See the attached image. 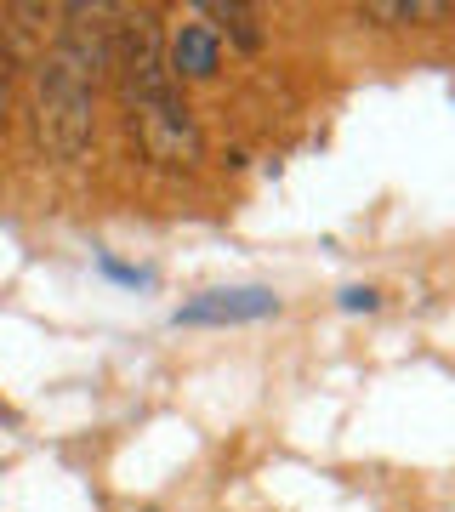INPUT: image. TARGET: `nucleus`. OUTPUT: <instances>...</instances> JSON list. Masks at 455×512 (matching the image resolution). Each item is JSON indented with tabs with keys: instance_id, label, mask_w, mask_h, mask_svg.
Returning a JSON list of instances; mask_svg holds the SVG:
<instances>
[{
	"instance_id": "obj_1",
	"label": "nucleus",
	"mask_w": 455,
	"mask_h": 512,
	"mask_svg": "<svg viewBox=\"0 0 455 512\" xmlns=\"http://www.w3.org/2000/svg\"><path fill=\"white\" fill-rule=\"evenodd\" d=\"M57 35L35 63V137L52 160H80L97 131V86L109 69L114 6H63Z\"/></svg>"
},
{
	"instance_id": "obj_2",
	"label": "nucleus",
	"mask_w": 455,
	"mask_h": 512,
	"mask_svg": "<svg viewBox=\"0 0 455 512\" xmlns=\"http://www.w3.org/2000/svg\"><path fill=\"white\" fill-rule=\"evenodd\" d=\"M126 120H131V137H137L148 165L194 171V165L205 160V137H200V126H194V109L182 103V92L137 103V109H126Z\"/></svg>"
},
{
	"instance_id": "obj_3",
	"label": "nucleus",
	"mask_w": 455,
	"mask_h": 512,
	"mask_svg": "<svg viewBox=\"0 0 455 512\" xmlns=\"http://www.w3.org/2000/svg\"><path fill=\"white\" fill-rule=\"evenodd\" d=\"M279 313V296L262 291V285H228V291H205L194 302H182L171 319L177 325H256V319H273Z\"/></svg>"
},
{
	"instance_id": "obj_4",
	"label": "nucleus",
	"mask_w": 455,
	"mask_h": 512,
	"mask_svg": "<svg viewBox=\"0 0 455 512\" xmlns=\"http://www.w3.org/2000/svg\"><path fill=\"white\" fill-rule=\"evenodd\" d=\"M165 63H171V80H211V74L222 69L217 29H205V23H182L177 40H171V52H165Z\"/></svg>"
},
{
	"instance_id": "obj_5",
	"label": "nucleus",
	"mask_w": 455,
	"mask_h": 512,
	"mask_svg": "<svg viewBox=\"0 0 455 512\" xmlns=\"http://www.w3.org/2000/svg\"><path fill=\"white\" fill-rule=\"evenodd\" d=\"M359 18H370V23H444L450 6L444 0H370Z\"/></svg>"
},
{
	"instance_id": "obj_6",
	"label": "nucleus",
	"mask_w": 455,
	"mask_h": 512,
	"mask_svg": "<svg viewBox=\"0 0 455 512\" xmlns=\"http://www.w3.org/2000/svg\"><path fill=\"white\" fill-rule=\"evenodd\" d=\"M200 12H205V18H217V23H228V35H234L245 52H256V46H262V29H256L251 6H234V0H205Z\"/></svg>"
},
{
	"instance_id": "obj_7",
	"label": "nucleus",
	"mask_w": 455,
	"mask_h": 512,
	"mask_svg": "<svg viewBox=\"0 0 455 512\" xmlns=\"http://www.w3.org/2000/svg\"><path fill=\"white\" fill-rule=\"evenodd\" d=\"M18 46L6 40V29H0V126H6V92H12V69H18Z\"/></svg>"
},
{
	"instance_id": "obj_8",
	"label": "nucleus",
	"mask_w": 455,
	"mask_h": 512,
	"mask_svg": "<svg viewBox=\"0 0 455 512\" xmlns=\"http://www.w3.org/2000/svg\"><path fill=\"white\" fill-rule=\"evenodd\" d=\"M376 302H382V296L370 291V285H347L342 291V313H376Z\"/></svg>"
},
{
	"instance_id": "obj_9",
	"label": "nucleus",
	"mask_w": 455,
	"mask_h": 512,
	"mask_svg": "<svg viewBox=\"0 0 455 512\" xmlns=\"http://www.w3.org/2000/svg\"><path fill=\"white\" fill-rule=\"evenodd\" d=\"M103 274L126 279V285H148V274H137V268H120V262H114V256H103Z\"/></svg>"
}]
</instances>
